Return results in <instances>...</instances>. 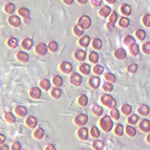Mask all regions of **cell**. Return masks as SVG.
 <instances>
[{
  "label": "cell",
  "instance_id": "obj_1",
  "mask_svg": "<svg viewBox=\"0 0 150 150\" xmlns=\"http://www.w3.org/2000/svg\"><path fill=\"white\" fill-rule=\"evenodd\" d=\"M100 126L103 130L106 132L111 130L113 126V123L109 116H105L100 120Z\"/></svg>",
  "mask_w": 150,
  "mask_h": 150
},
{
  "label": "cell",
  "instance_id": "obj_2",
  "mask_svg": "<svg viewBox=\"0 0 150 150\" xmlns=\"http://www.w3.org/2000/svg\"><path fill=\"white\" fill-rule=\"evenodd\" d=\"M101 100L104 105L109 108H113L116 105V101L111 96L108 94H104L102 96Z\"/></svg>",
  "mask_w": 150,
  "mask_h": 150
},
{
  "label": "cell",
  "instance_id": "obj_3",
  "mask_svg": "<svg viewBox=\"0 0 150 150\" xmlns=\"http://www.w3.org/2000/svg\"><path fill=\"white\" fill-rule=\"evenodd\" d=\"M92 24L90 18L86 15L81 17L78 21V25L84 29H88Z\"/></svg>",
  "mask_w": 150,
  "mask_h": 150
},
{
  "label": "cell",
  "instance_id": "obj_4",
  "mask_svg": "<svg viewBox=\"0 0 150 150\" xmlns=\"http://www.w3.org/2000/svg\"><path fill=\"white\" fill-rule=\"evenodd\" d=\"M88 121V116L85 114H80L76 116L74 119L75 123L78 126L85 125Z\"/></svg>",
  "mask_w": 150,
  "mask_h": 150
},
{
  "label": "cell",
  "instance_id": "obj_5",
  "mask_svg": "<svg viewBox=\"0 0 150 150\" xmlns=\"http://www.w3.org/2000/svg\"><path fill=\"white\" fill-rule=\"evenodd\" d=\"M71 83L74 86H80L82 81V78L80 74L74 73L71 75L70 78Z\"/></svg>",
  "mask_w": 150,
  "mask_h": 150
},
{
  "label": "cell",
  "instance_id": "obj_6",
  "mask_svg": "<svg viewBox=\"0 0 150 150\" xmlns=\"http://www.w3.org/2000/svg\"><path fill=\"white\" fill-rule=\"evenodd\" d=\"M36 52L39 55H44L48 51V47L46 44L44 43H39L35 48Z\"/></svg>",
  "mask_w": 150,
  "mask_h": 150
},
{
  "label": "cell",
  "instance_id": "obj_7",
  "mask_svg": "<svg viewBox=\"0 0 150 150\" xmlns=\"http://www.w3.org/2000/svg\"><path fill=\"white\" fill-rule=\"evenodd\" d=\"M72 64L69 62H64L60 65V69L65 74H69L73 70Z\"/></svg>",
  "mask_w": 150,
  "mask_h": 150
},
{
  "label": "cell",
  "instance_id": "obj_8",
  "mask_svg": "<svg viewBox=\"0 0 150 150\" xmlns=\"http://www.w3.org/2000/svg\"><path fill=\"white\" fill-rule=\"evenodd\" d=\"M29 95L33 100H39L42 95V92L38 87H33L30 90Z\"/></svg>",
  "mask_w": 150,
  "mask_h": 150
},
{
  "label": "cell",
  "instance_id": "obj_9",
  "mask_svg": "<svg viewBox=\"0 0 150 150\" xmlns=\"http://www.w3.org/2000/svg\"><path fill=\"white\" fill-rule=\"evenodd\" d=\"M90 86L93 89H97L100 84V79L98 77L93 76L89 81Z\"/></svg>",
  "mask_w": 150,
  "mask_h": 150
},
{
  "label": "cell",
  "instance_id": "obj_10",
  "mask_svg": "<svg viewBox=\"0 0 150 150\" xmlns=\"http://www.w3.org/2000/svg\"><path fill=\"white\" fill-rule=\"evenodd\" d=\"M118 19V15L115 12L113 11L110 15V18L109 19V22L107 24V27L109 29H112L115 27L114 25L115 24Z\"/></svg>",
  "mask_w": 150,
  "mask_h": 150
},
{
  "label": "cell",
  "instance_id": "obj_11",
  "mask_svg": "<svg viewBox=\"0 0 150 150\" xmlns=\"http://www.w3.org/2000/svg\"><path fill=\"white\" fill-rule=\"evenodd\" d=\"M15 112L20 117H25L28 113V110L26 107L22 105H18L15 109Z\"/></svg>",
  "mask_w": 150,
  "mask_h": 150
},
{
  "label": "cell",
  "instance_id": "obj_12",
  "mask_svg": "<svg viewBox=\"0 0 150 150\" xmlns=\"http://www.w3.org/2000/svg\"><path fill=\"white\" fill-rule=\"evenodd\" d=\"M27 126L31 129L35 128L38 124V121L36 118L33 116H29L28 117L25 121Z\"/></svg>",
  "mask_w": 150,
  "mask_h": 150
},
{
  "label": "cell",
  "instance_id": "obj_13",
  "mask_svg": "<svg viewBox=\"0 0 150 150\" xmlns=\"http://www.w3.org/2000/svg\"><path fill=\"white\" fill-rule=\"evenodd\" d=\"M8 23L10 25L14 27H18L21 24L20 18L17 16H12L8 19Z\"/></svg>",
  "mask_w": 150,
  "mask_h": 150
},
{
  "label": "cell",
  "instance_id": "obj_14",
  "mask_svg": "<svg viewBox=\"0 0 150 150\" xmlns=\"http://www.w3.org/2000/svg\"><path fill=\"white\" fill-rule=\"evenodd\" d=\"M79 138L81 140H86L88 138V130L86 128H82L78 131Z\"/></svg>",
  "mask_w": 150,
  "mask_h": 150
},
{
  "label": "cell",
  "instance_id": "obj_15",
  "mask_svg": "<svg viewBox=\"0 0 150 150\" xmlns=\"http://www.w3.org/2000/svg\"><path fill=\"white\" fill-rule=\"evenodd\" d=\"M74 57L76 60L80 62H83L86 57V53L85 51L79 50L74 53Z\"/></svg>",
  "mask_w": 150,
  "mask_h": 150
},
{
  "label": "cell",
  "instance_id": "obj_16",
  "mask_svg": "<svg viewBox=\"0 0 150 150\" xmlns=\"http://www.w3.org/2000/svg\"><path fill=\"white\" fill-rule=\"evenodd\" d=\"M33 46V41L31 39L27 38L25 39L21 43V46L23 49L26 50H31Z\"/></svg>",
  "mask_w": 150,
  "mask_h": 150
},
{
  "label": "cell",
  "instance_id": "obj_17",
  "mask_svg": "<svg viewBox=\"0 0 150 150\" xmlns=\"http://www.w3.org/2000/svg\"><path fill=\"white\" fill-rule=\"evenodd\" d=\"M17 58L23 63H26L29 60V55L24 52H20L17 55Z\"/></svg>",
  "mask_w": 150,
  "mask_h": 150
},
{
  "label": "cell",
  "instance_id": "obj_18",
  "mask_svg": "<svg viewBox=\"0 0 150 150\" xmlns=\"http://www.w3.org/2000/svg\"><path fill=\"white\" fill-rule=\"evenodd\" d=\"M115 56L116 58L119 60H123L127 56L126 51L123 49H119L115 51Z\"/></svg>",
  "mask_w": 150,
  "mask_h": 150
},
{
  "label": "cell",
  "instance_id": "obj_19",
  "mask_svg": "<svg viewBox=\"0 0 150 150\" xmlns=\"http://www.w3.org/2000/svg\"><path fill=\"white\" fill-rule=\"evenodd\" d=\"M121 11L123 15L127 16L130 15L132 13L131 8L130 6L127 4H124L121 6Z\"/></svg>",
  "mask_w": 150,
  "mask_h": 150
},
{
  "label": "cell",
  "instance_id": "obj_20",
  "mask_svg": "<svg viewBox=\"0 0 150 150\" xmlns=\"http://www.w3.org/2000/svg\"><path fill=\"white\" fill-rule=\"evenodd\" d=\"M62 95V90L58 88V87L53 88L51 92V96L55 100H58L61 97Z\"/></svg>",
  "mask_w": 150,
  "mask_h": 150
},
{
  "label": "cell",
  "instance_id": "obj_21",
  "mask_svg": "<svg viewBox=\"0 0 150 150\" xmlns=\"http://www.w3.org/2000/svg\"><path fill=\"white\" fill-rule=\"evenodd\" d=\"M39 85L41 88L45 91H47L50 89L51 87V84L50 81L47 79H44L40 81Z\"/></svg>",
  "mask_w": 150,
  "mask_h": 150
},
{
  "label": "cell",
  "instance_id": "obj_22",
  "mask_svg": "<svg viewBox=\"0 0 150 150\" xmlns=\"http://www.w3.org/2000/svg\"><path fill=\"white\" fill-rule=\"evenodd\" d=\"M92 111L94 115L97 116H100L103 114L104 109L100 105L95 104L92 107Z\"/></svg>",
  "mask_w": 150,
  "mask_h": 150
},
{
  "label": "cell",
  "instance_id": "obj_23",
  "mask_svg": "<svg viewBox=\"0 0 150 150\" xmlns=\"http://www.w3.org/2000/svg\"><path fill=\"white\" fill-rule=\"evenodd\" d=\"M90 39L89 36H85L80 39L79 40V44L83 47H87L89 45Z\"/></svg>",
  "mask_w": 150,
  "mask_h": 150
},
{
  "label": "cell",
  "instance_id": "obj_24",
  "mask_svg": "<svg viewBox=\"0 0 150 150\" xmlns=\"http://www.w3.org/2000/svg\"><path fill=\"white\" fill-rule=\"evenodd\" d=\"M111 11V9L108 6H105L104 7L102 8L100 11V15L104 18H106L109 15H110Z\"/></svg>",
  "mask_w": 150,
  "mask_h": 150
},
{
  "label": "cell",
  "instance_id": "obj_25",
  "mask_svg": "<svg viewBox=\"0 0 150 150\" xmlns=\"http://www.w3.org/2000/svg\"><path fill=\"white\" fill-rule=\"evenodd\" d=\"M53 83L55 86L61 87L63 85V80L61 76L56 75L53 78Z\"/></svg>",
  "mask_w": 150,
  "mask_h": 150
},
{
  "label": "cell",
  "instance_id": "obj_26",
  "mask_svg": "<svg viewBox=\"0 0 150 150\" xmlns=\"http://www.w3.org/2000/svg\"><path fill=\"white\" fill-rule=\"evenodd\" d=\"M44 135V131L43 128H38L33 134V136L36 139L40 140L43 138Z\"/></svg>",
  "mask_w": 150,
  "mask_h": 150
},
{
  "label": "cell",
  "instance_id": "obj_27",
  "mask_svg": "<svg viewBox=\"0 0 150 150\" xmlns=\"http://www.w3.org/2000/svg\"><path fill=\"white\" fill-rule=\"evenodd\" d=\"M80 70L81 73L85 75H88L90 73V67L88 64L84 63L80 67Z\"/></svg>",
  "mask_w": 150,
  "mask_h": 150
},
{
  "label": "cell",
  "instance_id": "obj_28",
  "mask_svg": "<svg viewBox=\"0 0 150 150\" xmlns=\"http://www.w3.org/2000/svg\"><path fill=\"white\" fill-rule=\"evenodd\" d=\"M130 24V20L128 18L126 17H121L119 22V25L121 27L126 28L128 27Z\"/></svg>",
  "mask_w": 150,
  "mask_h": 150
},
{
  "label": "cell",
  "instance_id": "obj_29",
  "mask_svg": "<svg viewBox=\"0 0 150 150\" xmlns=\"http://www.w3.org/2000/svg\"><path fill=\"white\" fill-rule=\"evenodd\" d=\"M78 103L82 107H86L88 103V98L86 95H82L79 98Z\"/></svg>",
  "mask_w": 150,
  "mask_h": 150
},
{
  "label": "cell",
  "instance_id": "obj_30",
  "mask_svg": "<svg viewBox=\"0 0 150 150\" xmlns=\"http://www.w3.org/2000/svg\"><path fill=\"white\" fill-rule=\"evenodd\" d=\"M92 45L94 49L96 50H100L101 49L103 46V43L101 39H95L93 40Z\"/></svg>",
  "mask_w": 150,
  "mask_h": 150
},
{
  "label": "cell",
  "instance_id": "obj_31",
  "mask_svg": "<svg viewBox=\"0 0 150 150\" xmlns=\"http://www.w3.org/2000/svg\"><path fill=\"white\" fill-rule=\"evenodd\" d=\"M99 58H100V56L98 54L94 51L91 52L89 56V61L93 63H97L99 60Z\"/></svg>",
  "mask_w": 150,
  "mask_h": 150
},
{
  "label": "cell",
  "instance_id": "obj_32",
  "mask_svg": "<svg viewBox=\"0 0 150 150\" xmlns=\"http://www.w3.org/2000/svg\"><path fill=\"white\" fill-rule=\"evenodd\" d=\"M18 44V41L15 38L11 37L8 39V45L11 49H15L17 47Z\"/></svg>",
  "mask_w": 150,
  "mask_h": 150
},
{
  "label": "cell",
  "instance_id": "obj_33",
  "mask_svg": "<svg viewBox=\"0 0 150 150\" xmlns=\"http://www.w3.org/2000/svg\"><path fill=\"white\" fill-rule=\"evenodd\" d=\"M135 35L140 41H143L145 40L146 37V32L144 30H141V29H139L135 33Z\"/></svg>",
  "mask_w": 150,
  "mask_h": 150
},
{
  "label": "cell",
  "instance_id": "obj_34",
  "mask_svg": "<svg viewBox=\"0 0 150 150\" xmlns=\"http://www.w3.org/2000/svg\"><path fill=\"white\" fill-rule=\"evenodd\" d=\"M5 118L6 121L10 123H13L16 121V118L12 113H7L5 115Z\"/></svg>",
  "mask_w": 150,
  "mask_h": 150
},
{
  "label": "cell",
  "instance_id": "obj_35",
  "mask_svg": "<svg viewBox=\"0 0 150 150\" xmlns=\"http://www.w3.org/2000/svg\"><path fill=\"white\" fill-rule=\"evenodd\" d=\"M48 48L51 52L54 53L58 49V44L55 41H51L48 44Z\"/></svg>",
  "mask_w": 150,
  "mask_h": 150
},
{
  "label": "cell",
  "instance_id": "obj_36",
  "mask_svg": "<svg viewBox=\"0 0 150 150\" xmlns=\"http://www.w3.org/2000/svg\"><path fill=\"white\" fill-rule=\"evenodd\" d=\"M90 135L93 138L96 139L100 137V132L97 127L93 126L90 130Z\"/></svg>",
  "mask_w": 150,
  "mask_h": 150
},
{
  "label": "cell",
  "instance_id": "obj_37",
  "mask_svg": "<svg viewBox=\"0 0 150 150\" xmlns=\"http://www.w3.org/2000/svg\"><path fill=\"white\" fill-rule=\"evenodd\" d=\"M104 142L101 140H97L93 143V147L96 150H102L104 147Z\"/></svg>",
  "mask_w": 150,
  "mask_h": 150
},
{
  "label": "cell",
  "instance_id": "obj_38",
  "mask_svg": "<svg viewBox=\"0 0 150 150\" xmlns=\"http://www.w3.org/2000/svg\"><path fill=\"white\" fill-rule=\"evenodd\" d=\"M130 53L133 55H136L139 53V48L137 44H134L130 46Z\"/></svg>",
  "mask_w": 150,
  "mask_h": 150
},
{
  "label": "cell",
  "instance_id": "obj_39",
  "mask_svg": "<svg viewBox=\"0 0 150 150\" xmlns=\"http://www.w3.org/2000/svg\"><path fill=\"white\" fill-rule=\"evenodd\" d=\"M74 32L75 35L80 36L84 33V29L80 27L78 25H77L74 27Z\"/></svg>",
  "mask_w": 150,
  "mask_h": 150
},
{
  "label": "cell",
  "instance_id": "obj_40",
  "mask_svg": "<svg viewBox=\"0 0 150 150\" xmlns=\"http://www.w3.org/2000/svg\"><path fill=\"white\" fill-rule=\"evenodd\" d=\"M124 42L126 45L131 46L132 44L135 43V40L132 36H128L124 39Z\"/></svg>",
  "mask_w": 150,
  "mask_h": 150
},
{
  "label": "cell",
  "instance_id": "obj_41",
  "mask_svg": "<svg viewBox=\"0 0 150 150\" xmlns=\"http://www.w3.org/2000/svg\"><path fill=\"white\" fill-rule=\"evenodd\" d=\"M104 71V68L101 65H97L94 67L93 72L94 74L97 75H101L103 74Z\"/></svg>",
  "mask_w": 150,
  "mask_h": 150
},
{
  "label": "cell",
  "instance_id": "obj_42",
  "mask_svg": "<svg viewBox=\"0 0 150 150\" xmlns=\"http://www.w3.org/2000/svg\"><path fill=\"white\" fill-rule=\"evenodd\" d=\"M143 23L147 27H150V15L146 14L144 16L142 19Z\"/></svg>",
  "mask_w": 150,
  "mask_h": 150
},
{
  "label": "cell",
  "instance_id": "obj_43",
  "mask_svg": "<svg viewBox=\"0 0 150 150\" xmlns=\"http://www.w3.org/2000/svg\"><path fill=\"white\" fill-rule=\"evenodd\" d=\"M105 78L107 81L111 83H115L116 81V78L115 75L111 73H107L105 75Z\"/></svg>",
  "mask_w": 150,
  "mask_h": 150
},
{
  "label": "cell",
  "instance_id": "obj_44",
  "mask_svg": "<svg viewBox=\"0 0 150 150\" xmlns=\"http://www.w3.org/2000/svg\"><path fill=\"white\" fill-rule=\"evenodd\" d=\"M115 133L117 136H122L123 134V125L121 124H118L116 127L115 130Z\"/></svg>",
  "mask_w": 150,
  "mask_h": 150
},
{
  "label": "cell",
  "instance_id": "obj_45",
  "mask_svg": "<svg viewBox=\"0 0 150 150\" xmlns=\"http://www.w3.org/2000/svg\"><path fill=\"white\" fill-rule=\"evenodd\" d=\"M103 88L106 92H111L113 89V86L110 83L105 82L103 85Z\"/></svg>",
  "mask_w": 150,
  "mask_h": 150
},
{
  "label": "cell",
  "instance_id": "obj_46",
  "mask_svg": "<svg viewBox=\"0 0 150 150\" xmlns=\"http://www.w3.org/2000/svg\"><path fill=\"white\" fill-rule=\"evenodd\" d=\"M19 13L22 16L25 17V18H27L30 15V12L28 9H25L24 8H22L20 9Z\"/></svg>",
  "mask_w": 150,
  "mask_h": 150
},
{
  "label": "cell",
  "instance_id": "obj_47",
  "mask_svg": "<svg viewBox=\"0 0 150 150\" xmlns=\"http://www.w3.org/2000/svg\"><path fill=\"white\" fill-rule=\"evenodd\" d=\"M143 51L146 54H150V42H146L143 45Z\"/></svg>",
  "mask_w": 150,
  "mask_h": 150
},
{
  "label": "cell",
  "instance_id": "obj_48",
  "mask_svg": "<svg viewBox=\"0 0 150 150\" xmlns=\"http://www.w3.org/2000/svg\"><path fill=\"white\" fill-rule=\"evenodd\" d=\"M15 7L13 4H8L6 6L5 10L8 13H12L15 11Z\"/></svg>",
  "mask_w": 150,
  "mask_h": 150
},
{
  "label": "cell",
  "instance_id": "obj_49",
  "mask_svg": "<svg viewBox=\"0 0 150 150\" xmlns=\"http://www.w3.org/2000/svg\"><path fill=\"white\" fill-rule=\"evenodd\" d=\"M110 114H111L112 117H113L115 119L118 120L119 119V112L118 111V110H117V109H113L112 110H111Z\"/></svg>",
  "mask_w": 150,
  "mask_h": 150
},
{
  "label": "cell",
  "instance_id": "obj_50",
  "mask_svg": "<svg viewBox=\"0 0 150 150\" xmlns=\"http://www.w3.org/2000/svg\"><path fill=\"white\" fill-rule=\"evenodd\" d=\"M121 109L123 112L126 115H129L131 112V108L129 105H124Z\"/></svg>",
  "mask_w": 150,
  "mask_h": 150
},
{
  "label": "cell",
  "instance_id": "obj_51",
  "mask_svg": "<svg viewBox=\"0 0 150 150\" xmlns=\"http://www.w3.org/2000/svg\"><path fill=\"white\" fill-rule=\"evenodd\" d=\"M138 69V66L136 64H132L128 67V72L131 73H135Z\"/></svg>",
  "mask_w": 150,
  "mask_h": 150
},
{
  "label": "cell",
  "instance_id": "obj_52",
  "mask_svg": "<svg viewBox=\"0 0 150 150\" xmlns=\"http://www.w3.org/2000/svg\"><path fill=\"white\" fill-rule=\"evenodd\" d=\"M11 149L13 150H20L21 149V146L20 144L18 142H15L11 146Z\"/></svg>",
  "mask_w": 150,
  "mask_h": 150
},
{
  "label": "cell",
  "instance_id": "obj_53",
  "mask_svg": "<svg viewBox=\"0 0 150 150\" xmlns=\"http://www.w3.org/2000/svg\"><path fill=\"white\" fill-rule=\"evenodd\" d=\"M126 131H127V134H128V135H135L134 133H135V128H133L128 126L127 127Z\"/></svg>",
  "mask_w": 150,
  "mask_h": 150
},
{
  "label": "cell",
  "instance_id": "obj_54",
  "mask_svg": "<svg viewBox=\"0 0 150 150\" xmlns=\"http://www.w3.org/2000/svg\"><path fill=\"white\" fill-rule=\"evenodd\" d=\"M103 0H91V2L94 7H98L101 5Z\"/></svg>",
  "mask_w": 150,
  "mask_h": 150
},
{
  "label": "cell",
  "instance_id": "obj_55",
  "mask_svg": "<svg viewBox=\"0 0 150 150\" xmlns=\"http://www.w3.org/2000/svg\"><path fill=\"white\" fill-rule=\"evenodd\" d=\"M6 137L4 135L1 134L0 135V144L2 145L5 142Z\"/></svg>",
  "mask_w": 150,
  "mask_h": 150
},
{
  "label": "cell",
  "instance_id": "obj_56",
  "mask_svg": "<svg viewBox=\"0 0 150 150\" xmlns=\"http://www.w3.org/2000/svg\"><path fill=\"white\" fill-rule=\"evenodd\" d=\"M45 150H55L56 148H55V146L52 144H50L48 145L46 147V148L45 149Z\"/></svg>",
  "mask_w": 150,
  "mask_h": 150
},
{
  "label": "cell",
  "instance_id": "obj_57",
  "mask_svg": "<svg viewBox=\"0 0 150 150\" xmlns=\"http://www.w3.org/2000/svg\"><path fill=\"white\" fill-rule=\"evenodd\" d=\"M1 150H9V147L7 145H3L1 146Z\"/></svg>",
  "mask_w": 150,
  "mask_h": 150
},
{
  "label": "cell",
  "instance_id": "obj_58",
  "mask_svg": "<svg viewBox=\"0 0 150 150\" xmlns=\"http://www.w3.org/2000/svg\"><path fill=\"white\" fill-rule=\"evenodd\" d=\"M65 4L67 5H70L73 4L74 0H63Z\"/></svg>",
  "mask_w": 150,
  "mask_h": 150
},
{
  "label": "cell",
  "instance_id": "obj_59",
  "mask_svg": "<svg viewBox=\"0 0 150 150\" xmlns=\"http://www.w3.org/2000/svg\"><path fill=\"white\" fill-rule=\"evenodd\" d=\"M79 3L82 4H86L88 0H77Z\"/></svg>",
  "mask_w": 150,
  "mask_h": 150
},
{
  "label": "cell",
  "instance_id": "obj_60",
  "mask_svg": "<svg viewBox=\"0 0 150 150\" xmlns=\"http://www.w3.org/2000/svg\"><path fill=\"white\" fill-rule=\"evenodd\" d=\"M116 1V0H106V1L108 2L109 4H115Z\"/></svg>",
  "mask_w": 150,
  "mask_h": 150
}]
</instances>
